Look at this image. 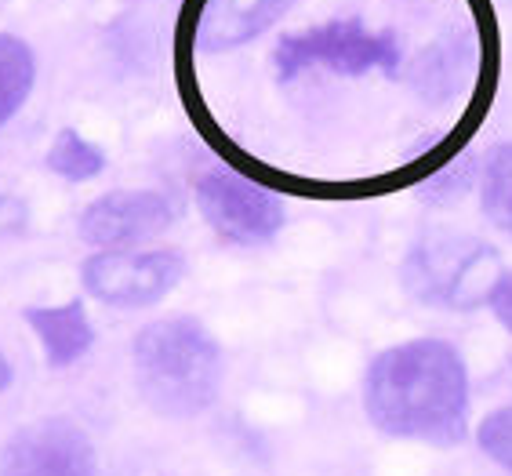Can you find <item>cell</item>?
<instances>
[{"label": "cell", "instance_id": "4", "mask_svg": "<svg viewBox=\"0 0 512 476\" xmlns=\"http://www.w3.org/2000/svg\"><path fill=\"white\" fill-rule=\"evenodd\" d=\"M273 62L284 80L302 77L316 66L338 77H364L371 70L393 73L400 62V44L393 33L367 30L360 19H331L309 30L287 33L276 44Z\"/></svg>", "mask_w": 512, "mask_h": 476}, {"label": "cell", "instance_id": "10", "mask_svg": "<svg viewBox=\"0 0 512 476\" xmlns=\"http://www.w3.org/2000/svg\"><path fill=\"white\" fill-rule=\"evenodd\" d=\"M26 324L37 335L44 357L51 367H73L77 360H84L95 346V328L84 302H62V306H30L26 309Z\"/></svg>", "mask_w": 512, "mask_h": 476}, {"label": "cell", "instance_id": "3", "mask_svg": "<svg viewBox=\"0 0 512 476\" xmlns=\"http://www.w3.org/2000/svg\"><path fill=\"white\" fill-rule=\"evenodd\" d=\"M502 258L491 244L465 233H425L404 258V288L425 306L480 309L502 280Z\"/></svg>", "mask_w": 512, "mask_h": 476}, {"label": "cell", "instance_id": "5", "mask_svg": "<svg viewBox=\"0 0 512 476\" xmlns=\"http://www.w3.org/2000/svg\"><path fill=\"white\" fill-rule=\"evenodd\" d=\"M186 258L175 248H109L84 258L80 280L95 302L113 309H146L178 288Z\"/></svg>", "mask_w": 512, "mask_h": 476}, {"label": "cell", "instance_id": "17", "mask_svg": "<svg viewBox=\"0 0 512 476\" xmlns=\"http://www.w3.org/2000/svg\"><path fill=\"white\" fill-rule=\"evenodd\" d=\"M8 382H11V364H8V357H4V349H0V393L8 389Z\"/></svg>", "mask_w": 512, "mask_h": 476}, {"label": "cell", "instance_id": "1", "mask_svg": "<svg viewBox=\"0 0 512 476\" xmlns=\"http://www.w3.org/2000/svg\"><path fill=\"white\" fill-rule=\"evenodd\" d=\"M367 418L382 433L451 447L469 429V371L444 338L382 349L364 378Z\"/></svg>", "mask_w": 512, "mask_h": 476}, {"label": "cell", "instance_id": "6", "mask_svg": "<svg viewBox=\"0 0 512 476\" xmlns=\"http://www.w3.org/2000/svg\"><path fill=\"white\" fill-rule=\"evenodd\" d=\"M197 208L207 226L237 248H262L284 229V204L276 200V193L226 171L200 175Z\"/></svg>", "mask_w": 512, "mask_h": 476}, {"label": "cell", "instance_id": "2", "mask_svg": "<svg viewBox=\"0 0 512 476\" xmlns=\"http://www.w3.org/2000/svg\"><path fill=\"white\" fill-rule=\"evenodd\" d=\"M138 393L168 418H193L215 404L222 389V349L193 317L153 320L131 346Z\"/></svg>", "mask_w": 512, "mask_h": 476}, {"label": "cell", "instance_id": "14", "mask_svg": "<svg viewBox=\"0 0 512 476\" xmlns=\"http://www.w3.org/2000/svg\"><path fill=\"white\" fill-rule=\"evenodd\" d=\"M476 440H480L483 455L494 458L498 466L512 473V407H498L483 418L480 429H476Z\"/></svg>", "mask_w": 512, "mask_h": 476}, {"label": "cell", "instance_id": "11", "mask_svg": "<svg viewBox=\"0 0 512 476\" xmlns=\"http://www.w3.org/2000/svg\"><path fill=\"white\" fill-rule=\"evenodd\" d=\"M37 84L33 48L15 33H0V128L26 106Z\"/></svg>", "mask_w": 512, "mask_h": 476}, {"label": "cell", "instance_id": "8", "mask_svg": "<svg viewBox=\"0 0 512 476\" xmlns=\"http://www.w3.org/2000/svg\"><path fill=\"white\" fill-rule=\"evenodd\" d=\"M0 476H95V447L66 418H40L4 444Z\"/></svg>", "mask_w": 512, "mask_h": 476}, {"label": "cell", "instance_id": "13", "mask_svg": "<svg viewBox=\"0 0 512 476\" xmlns=\"http://www.w3.org/2000/svg\"><path fill=\"white\" fill-rule=\"evenodd\" d=\"M480 204H483V215L512 237V142L494 149L491 157H487V164H483Z\"/></svg>", "mask_w": 512, "mask_h": 476}, {"label": "cell", "instance_id": "12", "mask_svg": "<svg viewBox=\"0 0 512 476\" xmlns=\"http://www.w3.org/2000/svg\"><path fill=\"white\" fill-rule=\"evenodd\" d=\"M48 171H55L66 182H91L106 171V153L80 131L62 128L48 149Z\"/></svg>", "mask_w": 512, "mask_h": 476}, {"label": "cell", "instance_id": "7", "mask_svg": "<svg viewBox=\"0 0 512 476\" xmlns=\"http://www.w3.org/2000/svg\"><path fill=\"white\" fill-rule=\"evenodd\" d=\"M178 222V204L160 189H113L80 215V237L91 248H146Z\"/></svg>", "mask_w": 512, "mask_h": 476}, {"label": "cell", "instance_id": "9", "mask_svg": "<svg viewBox=\"0 0 512 476\" xmlns=\"http://www.w3.org/2000/svg\"><path fill=\"white\" fill-rule=\"evenodd\" d=\"M295 0H193L189 40L200 51H233L266 33Z\"/></svg>", "mask_w": 512, "mask_h": 476}, {"label": "cell", "instance_id": "15", "mask_svg": "<svg viewBox=\"0 0 512 476\" xmlns=\"http://www.w3.org/2000/svg\"><path fill=\"white\" fill-rule=\"evenodd\" d=\"M487 306H491V313L498 317V324L512 335V273H502V280H498V288H494Z\"/></svg>", "mask_w": 512, "mask_h": 476}, {"label": "cell", "instance_id": "16", "mask_svg": "<svg viewBox=\"0 0 512 476\" xmlns=\"http://www.w3.org/2000/svg\"><path fill=\"white\" fill-rule=\"evenodd\" d=\"M30 219V211L22 204L19 197H8V193H0V233H19Z\"/></svg>", "mask_w": 512, "mask_h": 476}]
</instances>
